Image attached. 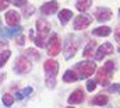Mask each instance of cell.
<instances>
[{"mask_svg":"<svg viewBox=\"0 0 120 108\" xmlns=\"http://www.w3.org/2000/svg\"><path fill=\"white\" fill-rule=\"evenodd\" d=\"M91 24V17L90 16H78L74 20V29H84Z\"/></svg>","mask_w":120,"mask_h":108,"instance_id":"obj_9","label":"cell"},{"mask_svg":"<svg viewBox=\"0 0 120 108\" xmlns=\"http://www.w3.org/2000/svg\"><path fill=\"white\" fill-rule=\"evenodd\" d=\"M91 4H92V0H77L75 7L78 11H85L91 7Z\"/></svg>","mask_w":120,"mask_h":108,"instance_id":"obj_17","label":"cell"},{"mask_svg":"<svg viewBox=\"0 0 120 108\" xmlns=\"http://www.w3.org/2000/svg\"><path fill=\"white\" fill-rule=\"evenodd\" d=\"M92 34L96 35V37H108L110 34V28L109 27H98L92 31Z\"/></svg>","mask_w":120,"mask_h":108,"instance_id":"obj_18","label":"cell"},{"mask_svg":"<svg viewBox=\"0 0 120 108\" xmlns=\"http://www.w3.org/2000/svg\"><path fill=\"white\" fill-rule=\"evenodd\" d=\"M87 88H88V91H94L95 88H96V81L95 80H90L87 83Z\"/></svg>","mask_w":120,"mask_h":108,"instance_id":"obj_25","label":"cell"},{"mask_svg":"<svg viewBox=\"0 0 120 108\" xmlns=\"http://www.w3.org/2000/svg\"><path fill=\"white\" fill-rule=\"evenodd\" d=\"M32 14H34V7H32V6L27 7L25 11H24V16H25V17H30V16H32Z\"/></svg>","mask_w":120,"mask_h":108,"instance_id":"obj_27","label":"cell"},{"mask_svg":"<svg viewBox=\"0 0 120 108\" xmlns=\"http://www.w3.org/2000/svg\"><path fill=\"white\" fill-rule=\"evenodd\" d=\"M113 69H115V63L112 62V60H109V62H106L99 70H98V73H96V83H99L101 86H103V87H106L108 86V83L110 80V77H112V72H113Z\"/></svg>","mask_w":120,"mask_h":108,"instance_id":"obj_1","label":"cell"},{"mask_svg":"<svg viewBox=\"0 0 120 108\" xmlns=\"http://www.w3.org/2000/svg\"><path fill=\"white\" fill-rule=\"evenodd\" d=\"M96 44L98 42H95V41H90V44L85 46V49H84V56L85 58H91V56H95L96 54Z\"/></svg>","mask_w":120,"mask_h":108,"instance_id":"obj_15","label":"cell"},{"mask_svg":"<svg viewBox=\"0 0 120 108\" xmlns=\"http://www.w3.org/2000/svg\"><path fill=\"white\" fill-rule=\"evenodd\" d=\"M43 69H45V73H46V86L48 87H55V84H56L55 76L59 72V63L53 59H49V60L45 62Z\"/></svg>","mask_w":120,"mask_h":108,"instance_id":"obj_2","label":"cell"},{"mask_svg":"<svg viewBox=\"0 0 120 108\" xmlns=\"http://www.w3.org/2000/svg\"><path fill=\"white\" fill-rule=\"evenodd\" d=\"M25 3H27V0H13V4L17 7H22Z\"/></svg>","mask_w":120,"mask_h":108,"instance_id":"obj_28","label":"cell"},{"mask_svg":"<svg viewBox=\"0 0 120 108\" xmlns=\"http://www.w3.org/2000/svg\"><path fill=\"white\" fill-rule=\"evenodd\" d=\"M95 17L98 21H108L112 18V11L109 8H105V7H98L95 10Z\"/></svg>","mask_w":120,"mask_h":108,"instance_id":"obj_8","label":"cell"},{"mask_svg":"<svg viewBox=\"0 0 120 108\" xmlns=\"http://www.w3.org/2000/svg\"><path fill=\"white\" fill-rule=\"evenodd\" d=\"M71 17H73V13L70 10H61L59 13V20L61 21V24H66Z\"/></svg>","mask_w":120,"mask_h":108,"instance_id":"obj_19","label":"cell"},{"mask_svg":"<svg viewBox=\"0 0 120 108\" xmlns=\"http://www.w3.org/2000/svg\"><path fill=\"white\" fill-rule=\"evenodd\" d=\"M25 56H31L34 60H38V59H39V54H38L35 49H27V51H25Z\"/></svg>","mask_w":120,"mask_h":108,"instance_id":"obj_22","label":"cell"},{"mask_svg":"<svg viewBox=\"0 0 120 108\" xmlns=\"http://www.w3.org/2000/svg\"><path fill=\"white\" fill-rule=\"evenodd\" d=\"M67 108H73V107H67Z\"/></svg>","mask_w":120,"mask_h":108,"instance_id":"obj_33","label":"cell"},{"mask_svg":"<svg viewBox=\"0 0 120 108\" xmlns=\"http://www.w3.org/2000/svg\"><path fill=\"white\" fill-rule=\"evenodd\" d=\"M14 69H15V72H18V73H27V72L31 70V62L25 58V56H21V58L17 59Z\"/></svg>","mask_w":120,"mask_h":108,"instance_id":"obj_6","label":"cell"},{"mask_svg":"<svg viewBox=\"0 0 120 108\" xmlns=\"http://www.w3.org/2000/svg\"><path fill=\"white\" fill-rule=\"evenodd\" d=\"M22 28L20 25L11 28V29H7V28H0V38H11V37H15V35H20Z\"/></svg>","mask_w":120,"mask_h":108,"instance_id":"obj_12","label":"cell"},{"mask_svg":"<svg viewBox=\"0 0 120 108\" xmlns=\"http://www.w3.org/2000/svg\"><path fill=\"white\" fill-rule=\"evenodd\" d=\"M36 28H38V38H34L36 46L43 48L45 46V41L50 32V25L46 20H38L36 21Z\"/></svg>","mask_w":120,"mask_h":108,"instance_id":"obj_3","label":"cell"},{"mask_svg":"<svg viewBox=\"0 0 120 108\" xmlns=\"http://www.w3.org/2000/svg\"><path fill=\"white\" fill-rule=\"evenodd\" d=\"M13 103H14V100H13V97H11L10 94H4V96H3V104H4V105L10 107Z\"/></svg>","mask_w":120,"mask_h":108,"instance_id":"obj_23","label":"cell"},{"mask_svg":"<svg viewBox=\"0 0 120 108\" xmlns=\"http://www.w3.org/2000/svg\"><path fill=\"white\" fill-rule=\"evenodd\" d=\"M6 21H7V25L17 27L18 25V21H20V14L15 10H8L6 13Z\"/></svg>","mask_w":120,"mask_h":108,"instance_id":"obj_10","label":"cell"},{"mask_svg":"<svg viewBox=\"0 0 120 108\" xmlns=\"http://www.w3.org/2000/svg\"><path fill=\"white\" fill-rule=\"evenodd\" d=\"M92 104H96V105H105V104H108V97L103 96V94H99V96H96V97L92 98Z\"/></svg>","mask_w":120,"mask_h":108,"instance_id":"obj_20","label":"cell"},{"mask_svg":"<svg viewBox=\"0 0 120 108\" xmlns=\"http://www.w3.org/2000/svg\"><path fill=\"white\" fill-rule=\"evenodd\" d=\"M115 38H116V41H119V42H120V25L116 28V34H115Z\"/></svg>","mask_w":120,"mask_h":108,"instance_id":"obj_30","label":"cell"},{"mask_svg":"<svg viewBox=\"0 0 120 108\" xmlns=\"http://www.w3.org/2000/svg\"><path fill=\"white\" fill-rule=\"evenodd\" d=\"M17 44H18V45H24V37H22L21 34H20V37L17 38Z\"/></svg>","mask_w":120,"mask_h":108,"instance_id":"obj_31","label":"cell"},{"mask_svg":"<svg viewBox=\"0 0 120 108\" xmlns=\"http://www.w3.org/2000/svg\"><path fill=\"white\" fill-rule=\"evenodd\" d=\"M77 52V45L74 42H67L66 46H64V55H66V59H70L71 56H74V54Z\"/></svg>","mask_w":120,"mask_h":108,"instance_id":"obj_14","label":"cell"},{"mask_svg":"<svg viewBox=\"0 0 120 108\" xmlns=\"http://www.w3.org/2000/svg\"><path fill=\"white\" fill-rule=\"evenodd\" d=\"M57 8H59L57 1H49V3H46L41 7V13L45 14V16H50V14H55Z\"/></svg>","mask_w":120,"mask_h":108,"instance_id":"obj_11","label":"cell"},{"mask_svg":"<svg viewBox=\"0 0 120 108\" xmlns=\"http://www.w3.org/2000/svg\"><path fill=\"white\" fill-rule=\"evenodd\" d=\"M63 80L66 83H74V81L78 80V76L74 70H67L64 75H63Z\"/></svg>","mask_w":120,"mask_h":108,"instance_id":"obj_16","label":"cell"},{"mask_svg":"<svg viewBox=\"0 0 120 108\" xmlns=\"http://www.w3.org/2000/svg\"><path fill=\"white\" fill-rule=\"evenodd\" d=\"M117 90H119V84H113V86L109 88V91H110V93H116Z\"/></svg>","mask_w":120,"mask_h":108,"instance_id":"obj_29","label":"cell"},{"mask_svg":"<svg viewBox=\"0 0 120 108\" xmlns=\"http://www.w3.org/2000/svg\"><path fill=\"white\" fill-rule=\"evenodd\" d=\"M1 77H3V76H1V75H0V81H1Z\"/></svg>","mask_w":120,"mask_h":108,"instance_id":"obj_32","label":"cell"},{"mask_svg":"<svg viewBox=\"0 0 120 108\" xmlns=\"http://www.w3.org/2000/svg\"><path fill=\"white\" fill-rule=\"evenodd\" d=\"M10 55H11L10 51H3V52L0 54V67H3V66H4V63L8 60Z\"/></svg>","mask_w":120,"mask_h":108,"instance_id":"obj_21","label":"cell"},{"mask_svg":"<svg viewBox=\"0 0 120 108\" xmlns=\"http://www.w3.org/2000/svg\"><path fill=\"white\" fill-rule=\"evenodd\" d=\"M8 4H10V0H0V11L1 10H6Z\"/></svg>","mask_w":120,"mask_h":108,"instance_id":"obj_26","label":"cell"},{"mask_svg":"<svg viewBox=\"0 0 120 108\" xmlns=\"http://www.w3.org/2000/svg\"><path fill=\"white\" fill-rule=\"evenodd\" d=\"M60 49H61L60 38L56 35V34H53L52 38H50L49 42H48V55H50V56H56V55L60 52Z\"/></svg>","mask_w":120,"mask_h":108,"instance_id":"obj_5","label":"cell"},{"mask_svg":"<svg viewBox=\"0 0 120 108\" xmlns=\"http://www.w3.org/2000/svg\"><path fill=\"white\" fill-rule=\"evenodd\" d=\"M82 100H84V91L78 88L68 97V104H80Z\"/></svg>","mask_w":120,"mask_h":108,"instance_id":"obj_13","label":"cell"},{"mask_svg":"<svg viewBox=\"0 0 120 108\" xmlns=\"http://www.w3.org/2000/svg\"><path fill=\"white\" fill-rule=\"evenodd\" d=\"M77 69L80 70V73H81L82 77H90V76H92L95 73L96 65L94 62H91V60H88V62H80L77 65Z\"/></svg>","mask_w":120,"mask_h":108,"instance_id":"obj_4","label":"cell"},{"mask_svg":"<svg viewBox=\"0 0 120 108\" xmlns=\"http://www.w3.org/2000/svg\"><path fill=\"white\" fill-rule=\"evenodd\" d=\"M31 93H32V88H31V87H28L27 90H24L22 93H17V100H21L24 96H30Z\"/></svg>","mask_w":120,"mask_h":108,"instance_id":"obj_24","label":"cell"},{"mask_svg":"<svg viewBox=\"0 0 120 108\" xmlns=\"http://www.w3.org/2000/svg\"><path fill=\"white\" fill-rule=\"evenodd\" d=\"M112 52H113L112 44L105 42V44H102V45L98 48V51H96V54H95V59H96V60H102L106 55H110Z\"/></svg>","mask_w":120,"mask_h":108,"instance_id":"obj_7","label":"cell"}]
</instances>
